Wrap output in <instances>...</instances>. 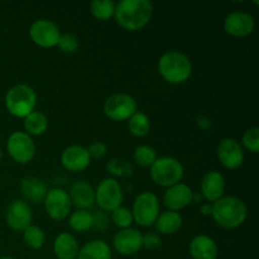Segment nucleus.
<instances>
[{
	"instance_id": "f257e3e1",
	"label": "nucleus",
	"mask_w": 259,
	"mask_h": 259,
	"mask_svg": "<svg viewBox=\"0 0 259 259\" xmlns=\"http://www.w3.org/2000/svg\"><path fill=\"white\" fill-rule=\"evenodd\" d=\"M153 15V4L149 0H121L115 7V18L119 27L129 32L141 30Z\"/></svg>"
},
{
	"instance_id": "f03ea898",
	"label": "nucleus",
	"mask_w": 259,
	"mask_h": 259,
	"mask_svg": "<svg viewBox=\"0 0 259 259\" xmlns=\"http://www.w3.org/2000/svg\"><path fill=\"white\" fill-rule=\"evenodd\" d=\"M247 215V205L237 196H223L212 204V219L224 229L239 228L245 222Z\"/></svg>"
},
{
	"instance_id": "7ed1b4c3",
	"label": "nucleus",
	"mask_w": 259,
	"mask_h": 259,
	"mask_svg": "<svg viewBox=\"0 0 259 259\" xmlns=\"http://www.w3.org/2000/svg\"><path fill=\"white\" fill-rule=\"evenodd\" d=\"M158 72L168 83L180 85L191 77V61L185 53L179 51H168L159 58Z\"/></svg>"
},
{
	"instance_id": "20e7f679",
	"label": "nucleus",
	"mask_w": 259,
	"mask_h": 259,
	"mask_svg": "<svg viewBox=\"0 0 259 259\" xmlns=\"http://www.w3.org/2000/svg\"><path fill=\"white\" fill-rule=\"evenodd\" d=\"M37 105V94L25 83L13 86L5 96V106L15 118L24 119L33 113Z\"/></svg>"
},
{
	"instance_id": "39448f33",
	"label": "nucleus",
	"mask_w": 259,
	"mask_h": 259,
	"mask_svg": "<svg viewBox=\"0 0 259 259\" xmlns=\"http://www.w3.org/2000/svg\"><path fill=\"white\" fill-rule=\"evenodd\" d=\"M149 168L154 184L167 189L180 184L185 175L184 166L175 157H159Z\"/></svg>"
},
{
	"instance_id": "423d86ee",
	"label": "nucleus",
	"mask_w": 259,
	"mask_h": 259,
	"mask_svg": "<svg viewBox=\"0 0 259 259\" xmlns=\"http://www.w3.org/2000/svg\"><path fill=\"white\" fill-rule=\"evenodd\" d=\"M134 223L144 228L154 225L159 215V200L156 194L143 191L134 199L133 209L131 210Z\"/></svg>"
},
{
	"instance_id": "0eeeda50",
	"label": "nucleus",
	"mask_w": 259,
	"mask_h": 259,
	"mask_svg": "<svg viewBox=\"0 0 259 259\" xmlns=\"http://www.w3.org/2000/svg\"><path fill=\"white\" fill-rule=\"evenodd\" d=\"M123 199V189L118 180L108 177L99 182L95 190V204L100 207L101 211L111 212L116 207L121 206Z\"/></svg>"
},
{
	"instance_id": "6e6552de",
	"label": "nucleus",
	"mask_w": 259,
	"mask_h": 259,
	"mask_svg": "<svg viewBox=\"0 0 259 259\" xmlns=\"http://www.w3.org/2000/svg\"><path fill=\"white\" fill-rule=\"evenodd\" d=\"M137 113V101L128 94H114L104 103V114L110 120H129Z\"/></svg>"
},
{
	"instance_id": "1a4fd4ad",
	"label": "nucleus",
	"mask_w": 259,
	"mask_h": 259,
	"mask_svg": "<svg viewBox=\"0 0 259 259\" xmlns=\"http://www.w3.org/2000/svg\"><path fill=\"white\" fill-rule=\"evenodd\" d=\"M7 149L14 162L27 164L34 158L35 143L25 132H13L7 142Z\"/></svg>"
},
{
	"instance_id": "9d476101",
	"label": "nucleus",
	"mask_w": 259,
	"mask_h": 259,
	"mask_svg": "<svg viewBox=\"0 0 259 259\" xmlns=\"http://www.w3.org/2000/svg\"><path fill=\"white\" fill-rule=\"evenodd\" d=\"M45 210L48 217L53 220H65L71 214V204L68 192L63 189H52L47 192L43 200Z\"/></svg>"
},
{
	"instance_id": "9b49d317",
	"label": "nucleus",
	"mask_w": 259,
	"mask_h": 259,
	"mask_svg": "<svg viewBox=\"0 0 259 259\" xmlns=\"http://www.w3.org/2000/svg\"><path fill=\"white\" fill-rule=\"evenodd\" d=\"M29 35L33 43L42 48H52L60 39V28L52 20L38 19L30 25Z\"/></svg>"
},
{
	"instance_id": "f8f14e48",
	"label": "nucleus",
	"mask_w": 259,
	"mask_h": 259,
	"mask_svg": "<svg viewBox=\"0 0 259 259\" xmlns=\"http://www.w3.org/2000/svg\"><path fill=\"white\" fill-rule=\"evenodd\" d=\"M7 224L15 232H24L32 225L33 212L25 200H14L10 202L5 211Z\"/></svg>"
},
{
	"instance_id": "ddd939ff",
	"label": "nucleus",
	"mask_w": 259,
	"mask_h": 259,
	"mask_svg": "<svg viewBox=\"0 0 259 259\" xmlns=\"http://www.w3.org/2000/svg\"><path fill=\"white\" fill-rule=\"evenodd\" d=\"M224 29L232 37L243 38L252 34L255 29V20L247 12H233L224 20Z\"/></svg>"
},
{
	"instance_id": "4468645a",
	"label": "nucleus",
	"mask_w": 259,
	"mask_h": 259,
	"mask_svg": "<svg viewBox=\"0 0 259 259\" xmlns=\"http://www.w3.org/2000/svg\"><path fill=\"white\" fill-rule=\"evenodd\" d=\"M218 158L228 169H237L244 162V152L239 142L233 138H224L218 146Z\"/></svg>"
},
{
	"instance_id": "2eb2a0df",
	"label": "nucleus",
	"mask_w": 259,
	"mask_h": 259,
	"mask_svg": "<svg viewBox=\"0 0 259 259\" xmlns=\"http://www.w3.org/2000/svg\"><path fill=\"white\" fill-rule=\"evenodd\" d=\"M114 249L121 255H133L143 248V234L139 230L121 229L114 235Z\"/></svg>"
},
{
	"instance_id": "dca6fc26",
	"label": "nucleus",
	"mask_w": 259,
	"mask_h": 259,
	"mask_svg": "<svg viewBox=\"0 0 259 259\" xmlns=\"http://www.w3.org/2000/svg\"><path fill=\"white\" fill-rule=\"evenodd\" d=\"M192 191L191 187L186 184H177L168 187L163 195V205L169 211H177L185 209L192 202Z\"/></svg>"
},
{
	"instance_id": "f3484780",
	"label": "nucleus",
	"mask_w": 259,
	"mask_h": 259,
	"mask_svg": "<svg viewBox=\"0 0 259 259\" xmlns=\"http://www.w3.org/2000/svg\"><path fill=\"white\" fill-rule=\"evenodd\" d=\"M91 158L89 156L88 148L78 144L67 147L61 154V163L67 171L81 172L90 166Z\"/></svg>"
},
{
	"instance_id": "a211bd4d",
	"label": "nucleus",
	"mask_w": 259,
	"mask_h": 259,
	"mask_svg": "<svg viewBox=\"0 0 259 259\" xmlns=\"http://www.w3.org/2000/svg\"><path fill=\"white\" fill-rule=\"evenodd\" d=\"M225 187H227V184H225L224 176L218 171H210L202 177L200 194L202 195L204 200L214 204L215 201L224 196Z\"/></svg>"
},
{
	"instance_id": "6ab92c4d",
	"label": "nucleus",
	"mask_w": 259,
	"mask_h": 259,
	"mask_svg": "<svg viewBox=\"0 0 259 259\" xmlns=\"http://www.w3.org/2000/svg\"><path fill=\"white\" fill-rule=\"evenodd\" d=\"M68 196L71 204L76 206L77 210H89L95 204V190L83 180L73 182L72 186L70 187Z\"/></svg>"
},
{
	"instance_id": "aec40b11",
	"label": "nucleus",
	"mask_w": 259,
	"mask_h": 259,
	"mask_svg": "<svg viewBox=\"0 0 259 259\" xmlns=\"http://www.w3.org/2000/svg\"><path fill=\"white\" fill-rule=\"evenodd\" d=\"M189 250L194 259H217L219 254L218 244L207 235H196L190 242Z\"/></svg>"
},
{
	"instance_id": "412c9836",
	"label": "nucleus",
	"mask_w": 259,
	"mask_h": 259,
	"mask_svg": "<svg viewBox=\"0 0 259 259\" xmlns=\"http://www.w3.org/2000/svg\"><path fill=\"white\" fill-rule=\"evenodd\" d=\"M78 250L80 247L77 240L70 233H61L53 242V252L57 259H76Z\"/></svg>"
},
{
	"instance_id": "4be33fe9",
	"label": "nucleus",
	"mask_w": 259,
	"mask_h": 259,
	"mask_svg": "<svg viewBox=\"0 0 259 259\" xmlns=\"http://www.w3.org/2000/svg\"><path fill=\"white\" fill-rule=\"evenodd\" d=\"M20 190L25 200L34 204H40L47 195V185L38 177H25L20 182Z\"/></svg>"
},
{
	"instance_id": "5701e85b",
	"label": "nucleus",
	"mask_w": 259,
	"mask_h": 259,
	"mask_svg": "<svg viewBox=\"0 0 259 259\" xmlns=\"http://www.w3.org/2000/svg\"><path fill=\"white\" fill-rule=\"evenodd\" d=\"M182 223H184V220H182L180 212L167 210L164 212H159L158 218H157L156 223H154V227H156L158 234L171 235L181 229Z\"/></svg>"
},
{
	"instance_id": "b1692460",
	"label": "nucleus",
	"mask_w": 259,
	"mask_h": 259,
	"mask_svg": "<svg viewBox=\"0 0 259 259\" xmlns=\"http://www.w3.org/2000/svg\"><path fill=\"white\" fill-rule=\"evenodd\" d=\"M76 259H111V249L104 240L94 239L80 248Z\"/></svg>"
},
{
	"instance_id": "393cba45",
	"label": "nucleus",
	"mask_w": 259,
	"mask_h": 259,
	"mask_svg": "<svg viewBox=\"0 0 259 259\" xmlns=\"http://www.w3.org/2000/svg\"><path fill=\"white\" fill-rule=\"evenodd\" d=\"M25 133L28 136H42L48 128V119L42 111H33L23 119Z\"/></svg>"
},
{
	"instance_id": "a878e982",
	"label": "nucleus",
	"mask_w": 259,
	"mask_h": 259,
	"mask_svg": "<svg viewBox=\"0 0 259 259\" xmlns=\"http://www.w3.org/2000/svg\"><path fill=\"white\" fill-rule=\"evenodd\" d=\"M94 219L93 214L89 210H77L68 215V225L73 232L82 233L88 232L93 228Z\"/></svg>"
},
{
	"instance_id": "bb28decb",
	"label": "nucleus",
	"mask_w": 259,
	"mask_h": 259,
	"mask_svg": "<svg viewBox=\"0 0 259 259\" xmlns=\"http://www.w3.org/2000/svg\"><path fill=\"white\" fill-rule=\"evenodd\" d=\"M128 128L132 136L137 138H143L149 133L151 129V121L149 118L142 111H137L128 121Z\"/></svg>"
},
{
	"instance_id": "cd10ccee",
	"label": "nucleus",
	"mask_w": 259,
	"mask_h": 259,
	"mask_svg": "<svg viewBox=\"0 0 259 259\" xmlns=\"http://www.w3.org/2000/svg\"><path fill=\"white\" fill-rule=\"evenodd\" d=\"M116 4L113 0H93L90 12L98 20H109L115 14Z\"/></svg>"
},
{
	"instance_id": "c85d7f7f",
	"label": "nucleus",
	"mask_w": 259,
	"mask_h": 259,
	"mask_svg": "<svg viewBox=\"0 0 259 259\" xmlns=\"http://www.w3.org/2000/svg\"><path fill=\"white\" fill-rule=\"evenodd\" d=\"M23 239H24L25 244L30 247L32 249H40L45 245L46 235L45 232L40 229L37 225H29L27 229L23 232Z\"/></svg>"
},
{
	"instance_id": "c756f323",
	"label": "nucleus",
	"mask_w": 259,
	"mask_h": 259,
	"mask_svg": "<svg viewBox=\"0 0 259 259\" xmlns=\"http://www.w3.org/2000/svg\"><path fill=\"white\" fill-rule=\"evenodd\" d=\"M134 162L141 167H151L157 159V153L151 146H139L134 149Z\"/></svg>"
},
{
	"instance_id": "7c9ffc66",
	"label": "nucleus",
	"mask_w": 259,
	"mask_h": 259,
	"mask_svg": "<svg viewBox=\"0 0 259 259\" xmlns=\"http://www.w3.org/2000/svg\"><path fill=\"white\" fill-rule=\"evenodd\" d=\"M111 222L120 229H128L134 223L132 211L125 206H119L111 211Z\"/></svg>"
},
{
	"instance_id": "2f4dec72",
	"label": "nucleus",
	"mask_w": 259,
	"mask_h": 259,
	"mask_svg": "<svg viewBox=\"0 0 259 259\" xmlns=\"http://www.w3.org/2000/svg\"><path fill=\"white\" fill-rule=\"evenodd\" d=\"M243 146L245 149H248L252 153H258L259 152V128L258 126H253L248 131L244 132L243 134Z\"/></svg>"
},
{
	"instance_id": "473e14b6",
	"label": "nucleus",
	"mask_w": 259,
	"mask_h": 259,
	"mask_svg": "<svg viewBox=\"0 0 259 259\" xmlns=\"http://www.w3.org/2000/svg\"><path fill=\"white\" fill-rule=\"evenodd\" d=\"M108 169L111 175H114V176L124 177L126 176V175L132 174L131 163H128V162L120 158L111 159L108 164Z\"/></svg>"
},
{
	"instance_id": "72a5a7b5",
	"label": "nucleus",
	"mask_w": 259,
	"mask_h": 259,
	"mask_svg": "<svg viewBox=\"0 0 259 259\" xmlns=\"http://www.w3.org/2000/svg\"><path fill=\"white\" fill-rule=\"evenodd\" d=\"M57 46L63 53H73L78 48V39L76 35L71 34V33H65V34L60 35Z\"/></svg>"
},
{
	"instance_id": "f704fd0d",
	"label": "nucleus",
	"mask_w": 259,
	"mask_h": 259,
	"mask_svg": "<svg viewBox=\"0 0 259 259\" xmlns=\"http://www.w3.org/2000/svg\"><path fill=\"white\" fill-rule=\"evenodd\" d=\"M106 151H108V147L104 142H93L90 144V147L88 148L89 156H90L91 159H100L103 158L106 154Z\"/></svg>"
},
{
	"instance_id": "c9c22d12",
	"label": "nucleus",
	"mask_w": 259,
	"mask_h": 259,
	"mask_svg": "<svg viewBox=\"0 0 259 259\" xmlns=\"http://www.w3.org/2000/svg\"><path fill=\"white\" fill-rule=\"evenodd\" d=\"M161 245V237L157 233L149 232L143 235V247L147 249H157Z\"/></svg>"
},
{
	"instance_id": "e433bc0d",
	"label": "nucleus",
	"mask_w": 259,
	"mask_h": 259,
	"mask_svg": "<svg viewBox=\"0 0 259 259\" xmlns=\"http://www.w3.org/2000/svg\"><path fill=\"white\" fill-rule=\"evenodd\" d=\"M93 219H94L93 227H95L96 229L104 230L105 228H108L109 217L106 215V212L99 211L98 214H93Z\"/></svg>"
},
{
	"instance_id": "4c0bfd02",
	"label": "nucleus",
	"mask_w": 259,
	"mask_h": 259,
	"mask_svg": "<svg viewBox=\"0 0 259 259\" xmlns=\"http://www.w3.org/2000/svg\"><path fill=\"white\" fill-rule=\"evenodd\" d=\"M200 211L204 217H211L212 214V204L211 202H205L200 206Z\"/></svg>"
},
{
	"instance_id": "58836bf2",
	"label": "nucleus",
	"mask_w": 259,
	"mask_h": 259,
	"mask_svg": "<svg viewBox=\"0 0 259 259\" xmlns=\"http://www.w3.org/2000/svg\"><path fill=\"white\" fill-rule=\"evenodd\" d=\"M202 200H204V197H202V195L200 194H197V192H194V194H192V202H201Z\"/></svg>"
},
{
	"instance_id": "ea45409f",
	"label": "nucleus",
	"mask_w": 259,
	"mask_h": 259,
	"mask_svg": "<svg viewBox=\"0 0 259 259\" xmlns=\"http://www.w3.org/2000/svg\"><path fill=\"white\" fill-rule=\"evenodd\" d=\"M0 259H17V258H14V257H2Z\"/></svg>"
},
{
	"instance_id": "a19ab883",
	"label": "nucleus",
	"mask_w": 259,
	"mask_h": 259,
	"mask_svg": "<svg viewBox=\"0 0 259 259\" xmlns=\"http://www.w3.org/2000/svg\"><path fill=\"white\" fill-rule=\"evenodd\" d=\"M2 157H3V152H2V148H0V159H2Z\"/></svg>"
}]
</instances>
